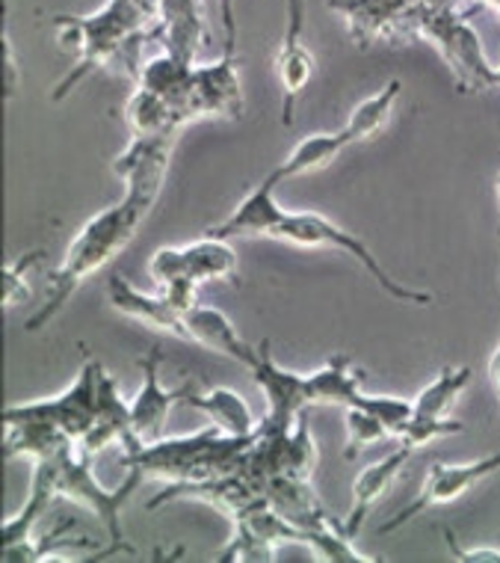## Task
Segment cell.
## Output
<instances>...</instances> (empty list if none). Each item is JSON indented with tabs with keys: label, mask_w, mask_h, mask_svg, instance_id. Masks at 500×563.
I'll use <instances>...</instances> for the list:
<instances>
[{
	"label": "cell",
	"mask_w": 500,
	"mask_h": 563,
	"mask_svg": "<svg viewBox=\"0 0 500 563\" xmlns=\"http://www.w3.org/2000/svg\"><path fill=\"white\" fill-rule=\"evenodd\" d=\"M160 365H164V353L160 344H154L143 360H140V371H143V386L131 400V424H134L136 445L154 442L164 433L169 412L178 404H187L196 386H184V389H166L160 379Z\"/></svg>",
	"instance_id": "cell-10"
},
{
	"label": "cell",
	"mask_w": 500,
	"mask_h": 563,
	"mask_svg": "<svg viewBox=\"0 0 500 563\" xmlns=\"http://www.w3.org/2000/svg\"><path fill=\"white\" fill-rule=\"evenodd\" d=\"M474 371L468 365H444L433 383H426L412 398L418 418H451L453 407L459 404L462 391L471 386Z\"/></svg>",
	"instance_id": "cell-24"
},
{
	"label": "cell",
	"mask_w": 500,
	"mask_h": 563,
	"mask_svg": "<svg viewBox=\"0 0 500 563\" xmlns=\"http://www.w3.org/2000/svg\"><path fill=\"white\" fill-rule=\"evenodd\" d=\"M308 407H349L365 391V371H358L349 356L335 353L326 365L305 374Z\"/></svg>",
	"instance_id": "cell-19"
},
{
	"label": "cell",
	"mask_w": 500,
	"mask_h": 563,
	"mask_svg": "<svg viewBox=\"0 0 500 563\" xmlns=\"http://www.w3.org/2000/svg\"><path fill=\"white\" fill-rule=\"evenodd\" d=\"M344 424H346V442H344L346 460H353V456L362 454L365 448L379 445L382 439H388V430L382 428V421H379L370 409L358 407V404L346 407Z\"/></svg>",
	"instance_id": "cell-26"
},
{
	"label": "cell",
	"mask_w": 500,
	"mask_h": 563,
	"mask_svg": "<svg viewBox=\"0 0 500 563\" xmlns=\"http://www.w3.org/2000/svg\"><path fill=\"white\" fill-rule=\"evenodd\" d=\"M107 297L113 302V309L119 311V314L131 318V321L143 323L148 330L169 332L175 339H184V314L175 309L173 302L166 300L160 291H140V288H134L125 276L113 273V276H110Z\"/></svg>",
	"instance_id": "cell-16"
},
{
	"label": "cell",
	"mask_w": 500,
	"mask_h": 563,
	"mask_svg": "<svg viewBox=\"0 0 500 563\" xmlns=\"http://www.w3.org/2000/svg\"><path fill=\"white\" fill-rule=\"evenodd\" d=\"M465 433V424L462 421H453V418H418L414 416L405 430L397 437L400 445H405L409 451H421V448L433 445L438 439L459 437Z\"/></svg>",
	"instance_id": "cell-28"
},
{
	"label": "cell",
	"mask_w": 500,
	"mask_h": 563,
	"mask_svg": "<svg viewBox=\"0 0 500 563\" xmlns=\"http://www.w3.org/2000/svg\"><path fill=\"white\" fill-rule=\"evenodd\" d=\"M160 30V0H107L92 15H54V33L63 51L75 54V66L54 87V101H66L98 68L122 66L140 75V51Z\"/></svg>",
	"instance_id": "cell-1"
},
{
	"label": "cell",
	"mask_w": 500,
	"mask_h": 563,
	"mask_svg": "<svg viewBox=\"0 0 500 563\" xmlns=\"http://www.w3.org/2000/svg\"><path fill=\"white\" fill-rule=\"evenodd\" d=\"M184 339L196 341L199 347L213 350L220 356H229V360H234L243 368H249L255 353H258V344L243 339L237 327L216 306H204V302H196L184 314Z\"/></svg>",
	"instance_id": "cell-14"
},
{
	"label": "cell",
	"mask_w": 500,
	"mask_h": 563,
	"mask_svg": "<svg viewBox=\"0 0 500 563\" xmlns=\"http://www.w3.org/2000/svg\"><path fill=\"white\" fill-rule=\"evenodd\" d=\"M175 140H178L175 131H169V134L131 136L125 152L113 161V173L125 185V196L148 205V208L157 205V199L164 194L169 164H173Z\"/></svg>",
	"instance_id": "cell-8"
},
{
	"label": "cell",
	"mask_w": 500,
	"mask_h": 563,
	"mask_svg": "<svg viewBox=\"0 0 500 563\" xmlns=\"http://www.w3.org/2000/svg\"><path fill=\"white\" fill-rule=\"evenodd\" d=\"M190 113L192 122L196 119H229V122H241L243 113H246V98H243L237 51H222L220 59H213L208 66H196Z\"/></svg>",
	"instance_id": "cell-9"
},
{
	"label": "cell",
	"mask_w": 500,
	"mask_h": 563,
	"mask_svg": "<svg viewBox=\"0 0 500 563\" xmlns=\"http://www.w3.org/2000/svg\"><path fill=\"white\" fill-rule=\"evenodd\" d=\"M3 96H7V101H12L15 98V92H19V66H15V48H12L10 42V33L3 30Z\"/></svg>",
	"instance_id": "cell-32"
},
{
	"label": "cell",
	"mask_w": 500,
	"mask_h": 563,
	"mask_svg": "<svg viewBox=\"0 0 500 563\" xmlns=\"http://www.w3.org/2000/svg\"><path fill=\"white\" fill-rule=\"evenodd\" d=\"M113 445L122 454L136 448L134 424H131V400L122 398L115 377L101 365V374H98L96 418H92V428H89V433L77 448H80L84 456L96 460L98 454H104L107 448Z\"/></svg>",
	"instance_id": "cell-12"
},
{
	"label": "cell",
	"mask_w": 500,
	"mask_h": 563,
	"mask_svg": "<svg viewBox=\"0 0 500 563\" xmlns=\"http://www.w3.org/2000/svg\"><path fill=\"white\" fill-rule=\"evenodd\" d=\"M474 7H491V10H500V0H474Z\"/></svg>",
	"instance_id": "cell-35"
},
{
	"label": "cell",
	"mask_w": 500,
	"mask_h": 563,
	"mask_svg": "<svg viewBox=\"0 0 500 563\" xmlns=\"http://www.w3.org/2000/svg\"><path fill=\"white\" fill-rule=\"evenodd\" d=\"M285 217H288V211L276 199V185L269 178H264L255 190L243 196L241 205L220 225H213L211 234L225 238V241H231V238H267V241H276Z\"/></svg>",
	"instance_id": "cell-13"
},
{
	"label": "cell",
	"mask_w": 500,
	"mask_h": 563,
	"mask_svg": "<svg viewBox=\"0 0 500 563\" xmlns=\"http://www.w3.org/2000/svg\"><path fill=\"white\" fill-rule=\"evenodd\" d=\"M192 75H196V63L175 57L169 51H164L160 57L148 59L140 75H136V87L148 89L154 96H160L175 108V113L181 117L184 125H190V96H192Z\"/></svg>",
	"instance_id": "cell-17"
},
{
	"label": "cell",
	"mask_w": 500,
	"mask_h": 563,
	"mask_svg": "<svg viewBox=\"0 0 500 563\" xmlns=\"http://www.w3.org/2000/svg\"><path fill=\"white\" fill-rule=\"evenodd\" d=\"M500 472V451L489 456H477V460H468V463H433L426 468V477H423L421 493L409 501V505L395 514L388 522L379 528V534H395L403 525H409L412 519H418L426 510H435V507L456 505L462 496H468L474 486L489 481L491 475Z\"/></svg>",
	"instance_id": "cell-7"
},
{
	"label": "cell",
	"mask_w": 500,
	"mask_h": 563,
	"mask_svg": "<svg viewBox=\"0 0 500 563\" xmlns=\"http://www.w3.org/2000/svg\"><path fill=\"white\" fill-rule=\"evenodd\" d=\"M51 460H54V475H57V498H66L71 505L84 507L96 516L98 522L110 531V545L115 552L134 554V549L127 545L125 534H122V507L127 505V498L134 496L136 486L143 484V475L127 468L125 481L115 489H107L92 472V460L80 454L77 445L63 448Z\"/></svg>",
	"instance_id": "cell-5"
},
{
	"label": "cell",
	"mask_w": 500,
	"mask_h": 563,
	"mask_svg": "<svg viewBox=\"0 0 500 563\" xmlns=\"http://www.w3.org/2000/svg\"><path fill=\"white\" fill-rule=\"evenodd\" d=\"M495 196H498V241H500V175H498V185H495Z\"/></svg>",
	"instance_id": "cell-36"
},
{
	"label": "cell",
	"mask_w": 500,
	"mask_h": 563,
	"mask_svg": "<svg viewBox=\"0 0 500 563\" xmlns=\"http://www.w3.org/2000/svg\"><path fill=\"white\" fill-rule=\"evenodd\" d=\"M98 374H101V362L96 356H87L80 371H77L75 383L66 391H59L54 398L42 400H24V404H12L3 409V424L7 421H42L75 439L77 445L92 428L98 404Z\"/></svg>",
	"instance_id": "cell-6"
},
{
	"label": "cell",
	"mask_w": 500,
	"mask_h": 563,
	"mask_svg": "<svg viewBox=\"0 0 500 563\" xmlns=\"http://www.w3.org/2000/svg\"><path fill=\"white\" fill-rule=\"evenodd\" d=\"M444 540H447V549L456 561L462 563H500V549L495 545H471V549H465V545L453 537V531L444 528Z\"/></svg>",
	"instance_id": "cell-31"
},
{
	"label": "cell",
	"mask_w": 500,
	"mask_h": 563,
	"mask_svg": "<svg viewBox=\"0 0 500 563\" xmlns=\"http://www.w3.org/2000/svg\"><path fill=\"white\" fill-rule=\"evenodd\" d=\"M184 253V273L187 279L196 285H208V282H237V250L231 241L216 238V234H204L199 241L181 246Z\"/></svg>",
	"instance_id": "cell-22"
},
{
	"label": "cell",
	"mask_w": 500,
	"mask_h": 563,
	"mask_svg": "<svg viewBox=\"0 0 500 563\" xmlns=\"http://www.w3.org/2000/svg\"><path fill=\"white\" fill-rule=\"evenodd\" d=\"M164 48L175 57L196 63L202 51L208 30H204L202 0H160V30Z\"/></svg>",
	"instance_id": "cell-18"
},
{
	"label": "cell",
	"mask_w": 500,
	"mask_h": 563,
	"mask_svg": "<svg viewBox=\"0 0 500 563\" xmlns=\"http://www.w3.org/2000/svg\"><path fill=\"white\" fill-rule=\"evenodd\" d=\"M403 92V80L395 78L388 80L376 96H367L362 104H356V110L349 113L346 119V125L341 128L349 140V146H356V143H367V140H374L388 128L391 117H395L397 108V98Z\"/></svg>",
	"instance_id": "cell-23"
},
{
	"label": "cell",
	"mask_w": 500,
	"mask_h": 563,
	"mask_svg": "<svg viewBox=\"0 0 500 563\" xmlns=\"http://www.w3.org/2000/svg\"><path fill=\"white\" fill-rule=\"evenodd\" d=\"M498 250H500V241H498ZM489 374H491V383H495V391H498V398H500V335H498V344H495V350H491Z\"/></svg>",
	"instance_id": "cell-34"
},
{
	"label": "cell",
	"mask_w": 500,
	"mask_h": 563,
	"mask_svg": "<svg viewBox=\"0 0 500 563\" xmlns=\"http://www.w3.org/2000/svg\"><path fill=\"white\" fill-rule=\"evenodd\" d=\"M276 241L290 243V246H302V250H335V253L349 255L353 262L362 264V271H365L388 297H395V300L400 302L430 306V302L435 300L430 291H414L409 285H400V282L379 264L374 250H370L358 234L346 232L344 225H337L332 217L318 214V211H288L279 234H276Z\"/></svg>",
	"instance_id": "cell-4"
},
{
	"label": "cell",
	"mask_w": 500,
	"mask_h": 563,
	"mask_svg": "<svg viewBox=\"0 0 500 563\" xmlns=\"http://www.w3.org/2000/svg\"><path fill=\"white\" fill-rule=\"evenodd\" d=\"M344 148H349V140H346V134L341 128H337V131H329V134H311L305 136V140H299L297 146H293V152H290L267 178L279 187L285 185V181H290V178H299V175L320 173V169H326L329 164H335Z\"/></svg>",
	"instance_id": "cell-21"
},
{
	"label": "cell",
	"mask_w": 500,
	"mask_h": 563,
	"mask_svg": "<svg viewBox=\"0 0 500 563\" xmlns=\"http://www.w3.org/2000/svg\"><path fill=\"white\" fill-rule=\"evenodd\" d=\"M220 3L222 27H225V51H237V19H234V0H216Z\"/></svg>",
	"instance_id": "cell-33"
},
{
	"label": "cell",
	"mask_w": 500,
	"mask_h": 563,
	"mask_svg": "<svg viewBox=\"0 0 500 563\" xmlns=\"http://www.w3.org/2000/svg\"><path fill=\"white\" fill-rule=\"evenodd\" d=\"M187 407L204 412L213 428L225 433V437H255L260 430L246 398L234 389H225V386H216V389L208 391L192 389V395L187 398Z\"/></svg>",
	"instance_id": "cell-20"
},
{
	"label": "cell",
	"mask_w": 500,
	"mask_h": 563,
	"mask_svg": "<svg viewBox=\"0 0 500 563\" xmlns=\"http://www.w3.org/2000/svg\"><path fill=\"white\" fill-rule=\"evenodd\" d=\"M353 404L370 409V412L382 421V428L388 430V437H395V439L403 433L405 424L414 418L412 400L395 398V395H367V391H362ZM353 404H349V407H353Z\"/></svg>",
	"instance_id": "cell-27"
},
{
	"label": "cell",
	"mask_w": 500,
	"mask_h": 563,
	"mask_svg": "<svg viewBox=\"0 0 500 563\" xmlns=\"http://www.w3.org/2000/svg\"><path fill=\"white\" fill-rule=\"evenodd\" d=\"M414 451H409L405 445H400L391 454H385L382 460H376L370 466H365L353 481V498H349V514L341 525H344V534L349 540H356L362 534V528H365L367 516L374 510V505L379 498L395 486L397 475L403 472V466L412 460Z\"/></svg>",
	"instance_id": "cell-15"
},
{
	"label": "cell",
	"mask_w": 500,
	"mask_h": 563,
	"mask_svg": "<svg viewBox=\"0 0 500 563\" xmlns=\"http://www.w3.org/2000/svg\"><path fill=\"white\" fill-rule=\"evenodd\" d=\"M255 437H225L211 424L187 437H160L131 448L122 454V463L136 475H143V481L152 477V481H164L166 486L204 481V477L241 472Z\"/></svg>",
	"instance_id": "cell-3"
},
{
	"label": "cell",
	"mask_w": 500,
	"mask_h": 563,
	"mask_svg": "<svg viewBox=\"0 0 500 563\" xmlns=\"http://www.w3.org/2000/svg\"><path fill=\"white\" fill-rule=\"evenodd\" d=\"M498 89H500V66H498Z\"/></svg>",
	"instance_id": "cell-37"
},
{
	"label": "cell",
	"mask_w": 500,
	"mask_h": 563,
	"mask_svg": "<svg viewBox=\"0 0 500 563\" xmlns=\"http://www.w3.org/2000/svg\"><path fill=\"white\" fill-rule=\"evenodd\" d=\"M38 258H45V250H33V253H24L21 258L10 262L3 267V309H12V306H24L30 300V282L27 271Z\"/></svg>",
	"instance_id": "cell-29"
},
{
	"label": "cell",
	"mask_w": 500,
	"mask_h": 563,
	"mask_svg": "<svg viewBox=\"0 0 500 563\" xmlns=\"http://www.w3.org/2000/svg\"><path fill=\"white\" fill-rule=\"evenodd\" d=\"M125 122L131 128V136H148V134H181V117L175 113L169 101L154 96L148 89L136 87L134 96L127 98L125 104Z\"/></svg>",
	"instance_id": "cell-25"
},
{
	"label": "cell",
	"mask_w": 500,
	"mask_h": 563,
	"mask_svg": "<svg viewBox=\"0 0 500 563\" xmlns=\"http://www.w3.org/2000/svg\"><path fill=\"white\" fill-rule=\"evenodd\" d=\"M148 276H152L157 288H166L173 282L187 279L181 246H160V250H154L152 258H148Z\"/></svg>",
	"instance_id": "cell-30"
},
{
	"label": "cell",
	"mask_w": 500,
	"mask_h": 563,
	"mask_svg": "<svg viewBox=\"0 0 500 563\" xmlns=\"http://www.w3.org/2000/svg\"><path fill=\"white\" fill-rule=\"evenodd\" d=\"M258 383V389L267 398L269 416L264 418L269 428L290 430L299 421L302 412H308V389L305 377L297 371L281 368L279 362L269 353V339L258 341V353L246 368Z\"/></svg>",
	"instance_id": "cell-11"
},
{
	"label": "cell",
	"mask_w": 500,
	"mask_h": 563,
	"mask_svg": "<svg viewBox=\"0 0 500 563\" xmlns=\"http://www.w3.org/2000/svg\"><path fill=\"white\" fill-rule=\"evenodd\" d=\"M152 214V208L143 202H136L131 196L122 194V199L104 211H98L96 217H89L84 229L75 234V241L68 246L66 258L59 267L48 273V294L42 309L33 311V318H27L24 330L38 332L45 330L59 311L66 309L68 300L80 291V285L96 276L98 271H104L107 264L125 253V246L136 238L140 225L145 223V217Z\"/></svg>",
	"instance_id": "cell-2"
}]
</instances>
